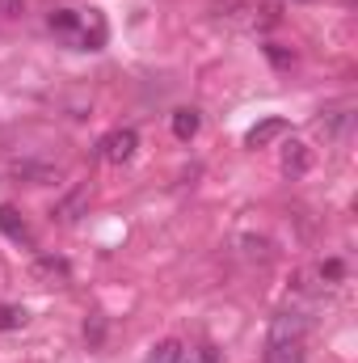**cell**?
<instances>
[{"mask_svg": "<svg viewBox=\"0 0 358 363\" xmlns=\"http://www.w3.org/2000/svg\"><path fill=\"white\" fill-rule=\"evenodd\" d=\"M346 127H350V110H333V114H325V118H321V131H325V135H333V140H337V135H346Z\"/></svg>", "mask_w": 358, "mask_h": 363, "instance_id": "8fae6325", "label": "cell"}, {"mask_svg": "<svg viewBox=\"0 0 358 363\" xmlns=\"http://www.w3.org/2000/svg\"><path fill=\"white\" fill-rule=\"evenodd\" d=\"M287 131V123L282 118H266V123H258V127H249V135H245V144L249 148H266L270 140H278Z\"/></svg>", "mask_w": 358, "mask_h": 363, "instance_id": "52a82bcc", "label": "cell"}, {"mask_svg": "<svg viewBox=\"0 0 358 363\" xmlns=\"http://www.w3.org/2000/svg\"><path fill=\"white\" fill-rule=\"evenodd\" d=\"M21 13V0H0V17H17Z\"/></svg>", "mask_w": 358, "mask_h": 363, "instance_id": "5bb4252c", "label": "cell"}, {"mask_svg": "<svg viewBox=\"0 0 358 363\" xmlns=\"http://www.w3.org/2000/svg\"><path fill=\"white\" fill-rule=\"evenodd\" d=\"M30 279L42 283V287H55V283H68V279H72V267H68V258L38 254V258L30 262Z\"/></svg>", "mask_w": 358, "mask_h": 363, "instance_id": "277c9868", "label": "cell"}, {"mask_svg": "<svg viewBox=\"0 0 358 363\" xmlns=\"http://www.w3.org/2000/svg\"><path fill=\"white\" fill-rule=\"evenodd\" d=\"M308 165H312L308 144H299V140L282 144V174H287V178H304V174H308Z\"/></svg>", "mask_w": 358, "mask_h": 363, "instance_id": "5b68a950", "label": "cell"}, {"mask_svg": "<svg viewBox=\"0 0 358 363\" xmlns=\"http://www.w3.org/2000/svg\"><path fill=\"white\" fill-rule=\"evenodd\" d=\"M181 359H185V347H181L178 338H165V342H156V347L148 351L144 363H181Z\"/></svg>", "mask_w": 358, "mask_h": 363, "instance_id": "ba28073f", "label": "cell"}, {"mask_svg": "<svg viewBox=\"0 0 358 363\" xmlns=\"http://www.w3.org/2000/svg\"><path fill=\"white\" fill-rule=\"evenodd\" d=\"M85 342H89V347H101V342H105V317H101V313H93L89 321H85Z\"/></svg>", "mask_w": 358, "mask_h": 363, "instance_id": "4fadbf2b", "label": "cell"}, {"mask_svg": "<svg viewBox=\"0 0 358 363\" xmlns=\"http://www.w3.org/2000/svg\"><path fill=\"white\" fill-rule=\"evenodd\" d=\"M308 359V317L278 313L266 338V363H304Z\"/></svg>", "mask_w": 358, "mask_h": 363, "instance_id": "7a4b0ae2", "label": "cell"}, {"mask_svg": "<svg viewBox=\"0 0 358 363\" xmlns=\"http://www.w3.org/2000/svg\"><path fill=\"white\" fill-rule=\"evenodd\" d=\"M47 26H51L55 38H64L76 51H97L105 43V21L93 9H51Z\"/></svg>", "mask_w": 358, "mask_h": 363, "instance_id": "6da1fadb", "label": "cell"}, {"mask_svg": "<svg viewBox=\"0 0 358 363\" xmlns=\"http://www.w3.org/2000/svg\"><path fill=\"white\" fill-rule=\"evenodd\" d=\"M198 110H173V135L178 140H194L198 135Z\"/></svg>", "mask_w": 358, "mask_h": 363, "instance_id": "30bf717a", "label": "cell"}, {"mask_svg": "<svg viewBox=\"0 0 358 363\" xmlns=\"http://www.w3.org/2000/svg\"><path fill=\"white\" fill-rule=\"evenodd\" d=\"M0 228H4V233H8L13 241H30V228H25V220H21V216H17V211L8 207V203L0 207Z\"/></svg>", "mask_w": 358, "mask_h": 363, "instance_id": "9c48e42d", "label": "cell"}, {"mask_svg": "<svg viewBox=\"0 0 358 363\" xmlns=\"http://www.w3.org/2000/svg\"><path fill=\"white\" fill-rule=\"evenodd\" d=\"M253 9H258L253 0H211V13H215V21H228V26L245 21V13H253Z\"/></svg>", "mask_w": 358, "mask_h": 363, "instance_id": "8992f818", "label": "cell"}, {"mask_svg": "<svg viewBox=\"0 0 358 363\" xmlns=\"http://www.w3.org/2000/svg\"><path fill=\"white\" fill-rule=\"evenodd\" d=\"M30 321V313L21 304H0V330H21Z\"/></svg>", "mask_w": 358, "mask_h": 363, "instance_id": "7c38bea8", "label": "cell"}, {"mask_svg": "<svg viewBox=\"0 0 358 363\" xmlns=\"http://www.w3.org/2000/svg\"><path fill=\"white\" fill-rule=\"evenodd\" d=\"M135 148H139V135H135L131 127H114L110 135H101L97 157H101L105 165H127V161L135 157Z\"/></svg>", "mask_w": 358, "mask_h": 363, "instance_id": "3957f363", "label": "cell"}]
</instances>
